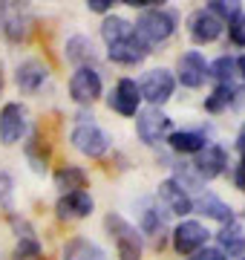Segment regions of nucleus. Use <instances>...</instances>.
<instances>
[{
    "mask_svg": "<svg viewBox=\"0 0 245 260\" xmlns=\"http://www.w3.org/2000/svg\"><path fill=\"white\" fill-rule=\"evenodd\" d=\"M176 23H179V18H176L173 9H168V6H150V9H144L139 15V20L133 23V29L153 49L156 44H165L176 32Z\"/></svg>",
    "mask_w": 245,
    "mask_h": 260,
    "instance_id": "obj_1",
    "label": "nucleus"
},
{
    "mask_svg": "<svg viewBox=\"0 0 245 260\" xmlns=\"http://www.w3.org/2000/svg\"><path fill=\"white\" fill-rule=\"evenodd\" d=\"M69 142L78 153H84L90 159H101L110 150V136H107V130H101L93 121V113H78V124L69 133Z\"/></svg>",
    "mask_w": 245,
    "mask_h": 260,
    "instance_id": "obj_2",
    "label": "nucleus"
},
{
    "mask_svg": "<svg viewBox=\"0 0 245 260\" xmlns=\"http://www.w3.org/2000/svg\"><path fill=\"white\" fill-rule=\"evenodd\" d=\"M104 225L110 237L115 240V251H118V260H142L144 254V240L139 229L133 223H127L121 214H107L104 217Z\"/></svg>",
    "mask_w": 245,
    "mask_h": 260,
    "instance_id": "obj_3",
    "label": "nucleus"
},
{
    "mask_svg": "<svg viewBox=\"0 0 245 260\" xmlns=\"http://www.w3.org/2000/svg\"><path fill=\"white\" fill-rule=\"evenodd\" d=\"M0 32L9 44H23L32 32V15L23 3L15 0H0Z\"/></svg>",
    "mask_w": 245,
    "mask_h": 260,
    "instance_id": "obj_4",
    "label": "nucleus"
},
{
    "mask_svg": "<svg viewBox=\"0 0 245 260\" xmlns=\"http://www.w3.org/2000/svg\"><path fill=\"white\" fill-rule=\"evenodd\" d=\"M176 90V78L168 67H156V70H147L139 81V95L150 107H161L165 102H170V95Z\"/></svg>",
    "mask_w": 245,
    "mask_h": 260,
    "instance_id": "obj_5",
    "label": "nucleus"
},
{
    "mask_svg": "<svg viewBox=\"0 0 245 260\" xmlns=\"http://www.w3.org/2000/svg\"><path fill=\"white\" fill-rule=\"evenodd\" d=\"M136 133L144 145H159L165 136H170V116L161 107H147L136 113Z\"/></svg>",
    "mask_w": 245,
    "mask_h": 260,
    "instance_id": "obj_6",
    "label": "nucleus"
},
{
    "mask_svg": "<svg viewBox=\"0 0 245 260\" xmlns=\"http://www.w3.org/2000/svg\"><path fill=\"white\" fill-rule=\"evenodd\" d=\"M101 90H104V84L95 67H78L75 73L69 75V95L81 107H90L101 95Z\"/></svg>",
    "mask_w": 245,
    "mask_h": 260,
    "instance_id": "obj_7",
    "label": "nucleus"
},
{
    "mask_svg": "<svg viewBox=\"0 0 245 260\" xmlns=\"http://www.w3.org/2000/svg\"><path fill=\"white\" fill-rule=\"evenodd\" d=\"M29 130V119H26V107L20 102H9L3 104L0 110V142L3 145H18Z\"/></svg>",
    "mask_w": 245,
    "mask_h": 260,
    "instance_id": "obj_8",
    "label": "nucleus"
},
{
    "mask_svg": "<svg viewBox=\"0 0 245 260\" xmlns=\"http://www.w3.org/2000/svg\"><path fill=\"white\" fill-rule=\"evenodd\" d=\"M208 237H211V232H208L202 223H196V220H182V223L173 229V234H170L173 249L179 251L182 257H188L193 251H202Z\"/></svg>",
    "mask_w": 245,
    "mask_h": 260,
    "instance_id": "obj_9",
    "label": "nucleus"
},
{
    "mask_svg": "<svg viewBox=\"0 0 245 260\" xmlns=\"http://www.w3.org/2000/svg\"><path fill=\"white\" fill-rule=\"evenodd\" d=\"M49 81V67L38 58H26V61H20L18 70H15V84H18L20 93H38L40 87Z\"/></svg>",
    "mask_w": 245,
    "mask_h": 260,
    "instance_id": "obj_10",
    "label": "nucleus"
},
{
    "mask_svg": "<svg viewBox=\"0 0 245 260\" xmlns=\"http://www.w3.org/2000/svg\"><path fill=\"white\" fill-rule=\"evenodd\" d=\"M193 168H196V174L202 179H217L225 174L228 168V150L222 148V145H214V142H208L205 148L196 153V162H193Z\"/></svg>",
    "mask_w": 245,
    "mask_h": 260,
    "instance_id": "obj_11",
    "label": "nucleus"
},
{
    "mask_svg": "<svg viewBox=\"0 0 245 260\" xmlns=\"http://www.w3.org/2000/svg\"><path fill=\"white\" fill-rule=\"evenodd\" d=\"M153 49L144 44L142 38L133 32L130 38H124V41H118V44H113V47H107V55H110V61H115V64H124V67H136L142 64L144 58L150 55Z\"/></svg>",
    "mask_w": 245,
    "mask_h": 260,
    "instance_id": "obj_12",
    "label": "nucleus"
},
{
    "mask_svg": "<svg viewBox=\"0 0 245 260\" xmlns=\"http://www.w3.org/2000/svg\"><path fill=\"white\" fill-rule=\"evenodd\" d=\"M107 104H110V110H115L118 116H136L139 107H142L139 84L133 81V78H121V81L115 84V90L110 93Z\"/></svg>",
    "mask_w": 245,
    "mask_h": 260,
    "instance_id": "obj_13",
    "label": "nucleus"
},
{
    "mask_svg": "<svg viewBox=\"0 0 245 260\" xmlns=\"http://www.w3.org/2000/svg\"><path fill=\"white\" fill-rule=\"evenodd\" d=\"M176 78L182 81V87H190V90L202 87L208 78V61L199 52H193V49L179 55V61H176Z\"/></svg>",
    "mask_w": 245,
    "mask_h": 260,
    "instance_id": "obj_14",
    "label": "nucleus"
},
{
    "mask_svg": "<svg viewBox=\"0 0 245 260\" xmlns=\"http://www.w3.org/2000/svg\"><path fill=\"white\" fill-rule=\"evenodd\" d=\"M188 35L193 44H214L222 35V23L208 9H196V12H190V18H188Z\"/></svg>",
    "mask_w": 245,
    "mask_h": 260,
    "instance_id": "obj_15",
    "label": "nucleus"
},
{
    "mask_svg": "<svg viewBox=\"0 0 245 260\" xmlns=\"http://www.w3.org/2000/svg\"><path fill=\"white\" fill-rule=\"evenodd\" d=\"M156 197H159V203L165 205L170 214L188 217V214L193 211V197H190L182 185H176L173 179H165V182H159V188H156Z\"/></svg>",
    "mask_w": 245,
    "mask_h": 260,
    "instance_id": "obj_16",
    "label": "nucleus"
},
{
    "mask_svg": "<svg viewBox=\"0 0 245 260\" xmlns=\"http://www.w3.org/2000/svg\"><path fill=\"white\" fill-rule=\"evenodd\" d=\"M95 208L93 197L87 194V191H75V194H61V200L55 203V214L66 223H72V220H84L90 217Z\"/></svg>",
    "mask_w": 245,
    "mask_h": 260,
    "instance_id": "obj_17",
    "label": "nucleus"
},
{
    "mask_svg": "<svg viewBox=\"0 0 245 260\" xmlns=\"http://www.w3.org/2000/svg\"><path fill=\"white\" fill-rule=\"evenodd\" d=\"M193 211L205 214L208 220H217V223L228 225L234 223V211H231V205L225 203V200H219L217 194H202L193 200Z\"/></svg>",
    "mask_w": 245,
    "mask_h": 260,
    "instance_id": "obj_18",
    "label": "nucleus"
},
{
    "mask_svg": "<svg viewBox=\"0 0 245 260\" xmlns=\"http://www.w3.org/2000/svg\"><path fill=\"white\" fill-rule=\"evenodd\" d=\"M64 55H66V61H69V64H75V67H93V64H95V58H98V52H95L93 38H87V35H72L69 41H66Z\"/></svg>",
    "mask_w": 245,
    "mask_h": 260,
    "instance_id": "obj_19",
    "label": "nucleus"
},
{
    "mask_svg": "<svg viewBox=\"0 0 245 260\" xmlns=\"http://www.w3.org/2000/svg\"><path fill=\"white\" fill-rule=\"evenodd\" d=\"M217 240H219V251L225 254L228 260L231 257H245V232H242V225L236 223H228L222 225V232L217 234Z\"/></svg>",
    "mask_w": 245,
    "mask_h": 260,
    "instance_id": "obj_20",
    "label": "nucleus"
},
{
    "mask_svg": "<svg viewBox=\"0 0 245 260\" xmlns=\"http://www.w3.org/2000/svg\"><path fill=\"white\" fill-rule=\"evenodd\" d=\"M165 229H168V223H165V211H159L156 205H147V208L142 211V225H139V234L150 237L153 246H156V249H161V246H165Z\"/></svg>",
    "mask_w": 245,
    "mask_h": 260,
    "instance_id": "obj_21",
    "label": "nucleus"
},
{
    "mask_svg": "<svg viewBox=\"0 0 245 260\" xmlns=\"http://www.w3.org/2000/svg\"><path fill=\"white\" fill-rule=\"evenodd\" d=\"M55 188L61 194H75L87 188V171H81L78 165H61L55 171Z\"/></svg>",
    "mask_w": 245,
    "mask_h": 260,
    "instance_id": "obj_22",
    "label": "nucleus"
},
{
    "mask_svg": "<svg viewBox=\"0 0 245 260\" xmlns=\"http://www.w3.org/2000/svg\"><path fill=\"white\" fill-rule=\"evenodd\" d=\"M61 260H107V254H104L93 240H87V237H72V240H66Z\"/></svg>",
    "mask_w": 245,
    "mask_h": 260,
    "instance_id": "obj_23",
    "label": "nucleus"
},
{
    "mask_svg": "<svg viewBox=\"0 0 245 260\" xmlns=\"http://www.w3.org/2000/svg\"><path fill=\"white\" fill-rule=\"evenodd\" d=\"M136 29H133V23L127 18H121V15H107V18L101 20V38L107 47H113V44H118V41H124V38H130Z\"/></svg>",
    "mask_w": 245,
    "mask_h": 260,
    "instance_id": "obj_24",
    "label": "nucleus"
},
{
    "mask_svg": "<svg viewBox=\"0 0 245 260\" xmlns=\"http://www.w3.org/2000/svg\"><path fill=\"white\" fill-rule=\"evenodd\" d=\"M168 145L176 153H199V150L208 145V139H205V133H199V130H179V133H170L168 136Z\"/></svg>",
    "mask_w": 245,
    "mask_h": 260,
    "instance_id": "obj_25",
    "label": "nucleus"
},
{
    "mask_svg": "<svg viewBox=\"0 0 245 260\" xmlns=\"http://www.w3.org/2000/svg\"><path fill=\"white\" fill-rule=\"evenodd\" d=\"M23 150H26L29 168H32L35 174H47V168H49V148L40 142L38 130H32V136H29V142L23 145Z\"/></svg>",
    "mask_w": 245,
    "mask_h": 260,
    "instance_id": "obj_26",
    "label": "nucleus"
},
{
    "mask_svg": "<svg viewBox=\"0 0 245 260\" xmlns=\"http://www.w3.org/2000/svg\"><path fill=\"white\" fill-rule=\"evenodd\" d=\"M231 104H236V87L234 84H217L214 93L205 99V110L208 113H222Z\"/></svg>",
    "mask_w": 245,
    "mask_h": 260,
    "instance_id": "obj_27",
    "label": "nucleus"
},
{
    "mask_svg": "<svg viewBox=\"0 0 245 260\" xmlns=\"http://www.w3.org/2000/svg\"><path fill=\"white\" fill-rule=\"evenodd\" d=\"M173 168H176V177H170V179H173L176 185H182L188 194H190V191H205V188H202V182H205V179L196 174L193 162H176Z\"/></svg>",
    "mask_w": 245,
    "mask_h": 260,
    "instance_id": "obj_28",
    "label": "nucleus"
},
{
    "mask_svg": "<svg viewBox=\"0 0 245 260\" xmlns=\"http://www.w3.org/2000/svg\"><path fill=\"white\" fill-rule=\"evenodd\" d=\"M205 9L225 26V23H231L236 15H242V3H239V0H211Z\"/></svg>",
    "mask_w": 245,
    "mask_h": 260,
    "instance_id": "obj_29",
    "label": "nucleus"
},
{
    "mask_svg": "<svg viewBox=\"0 0 245 260\" xmlns=\"http://www.w3.org/2000/svg\"><path fill=\"white\" fill-rule=\"evenodd\" d=\"M208 75L217 78L219 84H234L236 78V61L231 55H219L214 64H208Z\"/></svg>",
    "mask_w": 245,
    "mask_h": 260,
    "instance_id": "obj_30",
    "label": "nucleus"
},
{
    "mask_svg": "<svg viewBox=\"0 0 245 260\" xmlns=\"http://www.w3.org/2000/svg\"><path fill=\"white\" fill-rule=\"evenodd\" d=\"M12 260H44V249H40L38 237H23V240H18V246L12 251Z\"/></svg>",
    "mask_w": 245,
    "mask_h": 260,
    "instance_id": "obj_31",
    "label": "nucleus"
},
{
    "mask_svg": "<svg viewBox=\"0 0 245 260\" xmlns=\"http://www.w3.org/2000/svg\"><path fill=\"white\" fill-rule=\"evenodd\" d=\"M12 205H15V179L12 174L0 171V208L12 211Z\"/></svg>",
    "mask_w": 245,
    "mask_h": 260,
    "instance_id": "obj_32",
    "label": "nucleus"
},
{
    "mask_svg": "<svg viewBox=\"0 0 245 260\" xmlns=\"http://www.w3.org/2000/svg\"><path fill=\"white\" fill-rule=\"evenodd\" d=\"M228 35H231V41H234L236 47H245V12L236 15V18L228 23Z\"/></svg>",
    "mask_w": 245,
    "mask_h": 260,
    "instance_id": "obj_33",
    "label": "nucleus"
},
{
    "mask_svg": "<svg viewBox=\"0 0 245 260\" xmlns=\"http://www.w3.org/2000/svg\"><path fill=\"white\" fill-rule=\"evenodd\" d=\"M9 223H12V229L18 232V240H23V237H35V232H32V225L23 220V217H18V214H12L9 217Z\"/></svg>",
    "mask_w": 245,
    "mask_h": 260,
    "instance_id": "obj_34",
    "label": "nucleus"
},
{
    "mask_svg": "<svg viewBox=\"0 0 245 260\" xmlns=\"http://www.w3.org/2000/svg\"><path fill=\"white\" fill-rule=\"evenodd\" d=\"M87 9L98 12V15H107V12L113 9V0H87Z\"/></svg>",
    "mask_w": 245,
    "mask_h": 260,
    "instance_id": "obj_35",
    "label": "nucleus"
},
{
    "mask_svg": "<svg viewBox=\"0 0 245 260\" xmlns=\"http://www.w3.org/2000/svg\"><path fill=\"white\" fill-rule=\"evenodd\" d=\"M234 185L239 188V191H245V156L239 159V165L234 168Z\"/></svg>",
    "mask_w": 245,
    "mask_h": 260,
    "instance_id": "obj_36",
    "label": "nucleus"
},
{
    "mask_svg": "<svg viewBox=\"0 0 245 260\" xmlns=\"http://www.w3.org/2000/svg\"><path fill=\"white\" fill-rule=\"evenodd\" d=\"M193 260H228V257H225V254H222L219 249H208V246H205V249L199 251Z\"/></svg>",
    "mask_w": 245,
    "mask_h": 260,
    "instance_id": "obj_37",
    "label": "nucleus"
},
{
    "mask_svg": "<svg viewBox=\"0 0 245 260\" xmlns=\"http://www.w3.org/2000/svg\"><path fill=\"white\" fill-rule=\"evenodd\" d=\"M234 61H236V75H242V78H245V55L234 58Z\"/></svg>",
    "mask_w": 245,
    "mask_h": 260,
    "instance_id": "obj_38",
    "label": "nucleus"
},
{
    "mask_svg": "<svg viewBox=\"0 0 245 260\" xmlns=\"http://www.w3.org/2000/svg\"><path fill=\"white\" fill-rule=\"evenodd\" d=\"M3 87H6V73H3V61H0V95H3Z\"/></svg>",
    "mask_w": 245,
    "mask_h": 260,
    "instance_id": "obj_39",
    "label": "nucleus"
},
{
    "mask_svg": "<svg viewBox=\"0 0 245 260\" xmlns=\"http://www.w3.org/2000/svg\"><path fill=\"white\" fill-rule=\"evenodd\" d=\"M190 260H193V257H190Z\"/></svg>",
    "mask_w": 245,
    "mask_h": 260,
    "instance_id": "obj_40",
    "label": "nucleus"
},
{
    "mask_svg": "<svg viewBox=\"0 0 245 260\" xmlns=\"http://www.w3.org/2000/svg\"><path fill=\"white\" fill-rule=\"evenodd\" d=\"M242 130H245V127H242Z\"/></svg>",
    "mask_w": 245,
    "mask_h": 260,
    "instance_id": "obj_41",
    "label": "nucleus"
},
{
    "mask_svg": "<svg viewBox=\"0 0 245 260\" xmlns=\"http://www.w3.org/2000/svg\"><path fill=\"white\" fill-rule=\"evenodd\" d=\"M242 260H245V257H242Z\"/></svg>",
    "mask_w": 245,
    "mask_h": 260,
    "instance_id": "obj_42",
    "label": "nucleus"
}]
</instances>
